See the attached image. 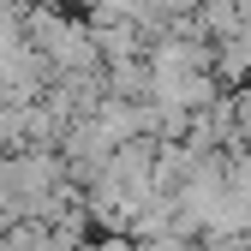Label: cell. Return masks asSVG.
Wrapping results in <instances>:
<instances>
[{"label":"cell","instance_id":"6da1fadb","mask_svg":"<svg viewBox=\"0 0 251 251\" xmlns=\"http://www.w3.org/2000/svg\"><path fill=\"white\" fill-rule=\"evenodd\" d=\"M227 108H233V126H239V138H251V84L239 90V96H233Z\"/></svg>","mask_w":251,"mask_h":251}]
</instances>
